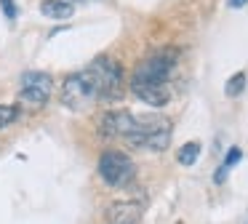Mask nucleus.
Segmentation results:
<instances>
[{"label":"nucleus","instance_id":"1","mask_svg":"<svg viewBox=\"0 0 248 224\" xmlns=\"http://www.w3.org/2000/svg\"><path fill=\"white\" fill-rule=\"evenodd\" d=\"M99 101V80L93 75V69H78L70 72L62 83V104L72 112L88 110L91 104Z\"/></svg>","mask_w":248,"mask_h":224},{"label":"nucleus","instance_id":"2","mask_svg":"<svg viewBox=\"0 0 248 224\" xmlns=\"http://www.w3.org/2000/svg\"><path fill=\"white\" fill-rule=\"evenodd\" d=\"M125 142L131 147L139 149H150V152H163L171 144V120L163 115H150V117H139V126L131 133Z\"/></svg>","mask_w":248,"mask_h":224},{"label":"nucleus","instance_id":"3","mask_svg":"<svg viewBox=\"0 0 248 224\" xmlns=\"http://www.w3.org/2000/svg\"><path fill=\"white\" fill-rule=\"evenodd\" d=\"M91 69L99 80V101H118L125 94V72L118 59L96 56L91 62Z\"/></svg>","mask_w":248,"mask_h":224},{"label":"nucleus","instance_id":"4","mask_svg":"<svg viewBox=\"0 0 248 224\" xmlns=\"http://www.w3.org/2000/svg\"><path fill=\"white\" fill-rule=\"evenodd\" d=\"M176 67V51L173 48H160L152 51L150 56H144L131 72V80L139 83H168V78L173 75Z\"/></svg>","mask_w":248,"mask_h":224},{"label":"nucleus","instance_id":"5","mask_svg":"<svg viewBox=\"0 0 248 224\" xmlns=\"http://www.w3.org/2000/svg\"><path fill=\"white\" fill-rule=\"evenodd\" d=\"M134 174H136L134 160L125 152H120V149H104L99 155V176L104 179V184L125 187V184H131Z\"/></svg>","mask_w":248,"mask_h":224},{"label":"nucleus","instance_id":"6","mask_svg":"<svg viewBox=\"0 0 248 224\" xmlns=\"http://www.w3.org/2000/svg\"><path fill=\"white\" fill-rule=\"evenodd\" d=\"M54 94V80L48 72H38V69H27L22 72L19 80V99L30 107H46Z\"/></svg>","mask_w":248,"mask_h":224},{"label":"nucleus","instance_id":"7","mask_svg":"<svg viewBox=\"0 0 248 224\" xmlns=\"http://www.w3.org/2000/svg\"><path fill=\"white\" fill-rule=\"evenodd\" d=\"M139 126V117L125 110H112L99 117V133L104 139H128Z\"/></svg>","mask_w":248,"mask_h":224},{"label":"nucleus","instance_id":"8","mask_svg":"<svg viewBox=\"0 0 248 224\" xmlns=\"http://www.w3.org/2000/svg\"><path fill=\"white\" fill-rule=\"evenodd\" d=\"M144 213L141 200H115L107 208V224H139Z\"/></svg>","mask_w":248,"mask_h":224},{"label":"nucleus","instance_id":"9","mask_svg":"<svg viewBox=\"0 0 248 224\" xmlns=\"http://www.w3.org/2000/svg\"><path fill=\"white\" fill-rule=\"evenodd\" d=\"M131 91H134L136 99H141L150 107H166L171 101V88L168 83H139V80H131Z\"/></svg>","mask_w":248,"mask_h":224},{"label":"nucleus","instance_id":"10","mask_svg":"<svg viewBox=\"0 0 248 224\" xmlns=\"http://www.w3.org/2000/svg\"><path fill=\"white\" fill-rule=\"evenodd\" d=\"M40 14L48 19H70L75 14V5L70 0H43L40 3Z\"/></svg>","mask_w":248,"mask_h":224},{"label":"nucleus","instance_id":"11","mask_svg":"<svg viewBox=\"0 0 248 224\" xmlns=\"http://www.w3.org/2000/svg\"><path fill=\"white\" fill-rule=\"evenodd\" d=\"M198 158H200V144L198 142H187V144H182L179 147V152H176V160L182 165H192V163H198Z\"/></svg>","mask_w":248,"mask_h":224},{"label":"nucleus","instance_id":"12","mask_svg":"<svg viewBox=\"0 0 248 224\" xmlns=\"http://www.w3.org/2000/svg\"><path fill=\"white\" fill-rule=\"evenodd\" d=\"M246 80H248V78H246V72H235V75H232V78L224 83V94L230 96V99L240 96L243 91H246Z\"/></svg>","mask_w":248,"mask_h":224},{"label":"nucleus","instance_id":"13","mask_svg":"<svg viewBox=\"0 0 248 224\" xmlns=\"http://www.w3.org/2000/svg\"><path fill=\"white\" fill-rule=\"evenodd\" d=\"M19 117V107H14V104H0V131L3 128H8L14 120Z\"/></svg>","mask_w":248,"mask_h":224},{"label":"nucleus","instance_id":"14","mask_svg":"<svg viewBox=\"0 0 248 224\" xmlns=\"http://www.w3.org/2000/svg\"><path fill=\"white\" fill-rule=\"evenodd\" d=\"M240 158H243V152L237 147H232L230 152H227V160H224V168H232L235 163H240Z\"/></svg>","mask_w":248,"mask_h":224},{"label":"nucleus","instance_id":"15","mask_svg":"<svg viewBox=\"0 0 248 224\" xmlns=\"http://www.w3.org/2000/svg\"><path fill=\"white\" fill-rule=\"evenodd\" d=\"M0 8H3L6 19H16V3L14 0H0Z\"/></svg>","mask_w":248,"mask_h":224},{"label":"nucleus","instance_id":"16","mask_svg":"<svg viewBox=\"0 0 248 224\" xmlns=\"http://www.w3.org/2000/svg\"><path fill=\"white\" fill-rule=\"evenodd\" d=\"M246 3H248V0H230V8H243Z\"/></svg>","mask_w":248,"mask_h":224}]
</instances>
